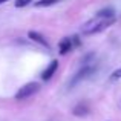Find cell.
I'll return each mask as SVG.
<instances>
[{"label": "cell", "instance_id": "obj_1", "mask_svg": "<svg viewBox=\"0 0 121 121\" xmlns=\"http://www.w3.org/2000/svg\"><path fill=\"white\" fill-rule=\"evenodd\" d=\"M115 23V17L113 18H101V17H94L91 20H87L81 26V34L83 35H94L101 31L107 29L110 25Z\"/></svg>", "mask_w": 121, "mask_h": 121}, {"label": "cell", "instance_id": "obj_2", "mask_svg": "<svg viewBox=\"0 0 121 121\" xmlns=\"http://www.w3.org/2000/svg\"><path fill=\"white\" fill-rule=\"evenodd\" d=\"M97 72V65L95 63H91V65H83L80 69H78L77 72H75V75H72V78L69 80V87H75V86L78 84V83H81L83 80H86V78L92 77V75Z\"/></svg>", "mask_w": 121, "mask_h": 121}, {"label": "cell", "instance_id": "obj_3", "mask_svg": "<svg viewBox=\"0 0 121 121\" xmlns=\"http://www.w3.org/2000/svg\"><path fill=\"white\" fill-rule=\"evenodd\" d=\"M39 91H40V83H37V81L26 83L15 92V100H26V98L35 95Z\"/></svg>", "mask_w": 121, "mask_h": 121}, {"label": "cell", "instance_id": "obj_4", "mask_svg": "<svg viewBox=\"0 0 121 121\" xmlns=\"http://www.w3.org/2000/svg\"><path fill=\"white\" fill-rule=\"evenodd\" d=\"M57 69H58V60H52V61L46 66V69L41 72V75H40L41 80L43 81H49L51 78L54 77V74L57 72Z\"/></svg>", "mask_w": 121, "mask_h": 121}, {"label": "cell", "instance_id": "obj_5", "mask_svg": "<svg viewBox=\"0 0 121 121\" xmlns=\"http://www.w3.org/2000/svg\"><path fill=\"white\" fill-rule=\"evenodd\" d=\"M28 37H29L32 41H35V43L41 44L43 48H46V49H51V46H49V43H48V40L44 39V37L41 35L40 32H37V31H29V32H28Z\"/></svg>", "mask_w": 121, "mask_h": 121}, {"label": "cell", "instance_id": "obj_6", "mask_svg": "<svg viewBox=\"0 0 121 121\" xmlns=\"http://www.w3.org/2000/svg\"><path fill=\"white\" fill-rule=\"evenodd\" d=\"M72 49H74V44H72V40L69 39V37H65V39L58 43V51H60V54H61V55L69 54Z\"/></svg>", "mask_w": 121, "mask_h": 121}, {"label": "cell", "instance_id": "obj_7", "mask_svg": "<svg viewBox=\"0 0 121 121\" xmlns=\"http://www.w3.org/2000/svg\"><path fill=\"white\" fill-rule=\"evenodd\" d=\"M72 113H74L75 117H86L89 113V106L86 103H80L72 109Z\"/></svg>", "mask_w": 121, "mask_h": 121}, {"label": "cell", "instance_id": "obj_8", "mask_svg": "<svg viewBox=\"0 0 121 121\" xmlns=\"http://www.w3.org/2000/svg\"><path fill=\"white\" fill-rule=\"evenodd\" d=\"M95 17H101V18H113L115 17V9L113 8H103L95 14Z\"/></svg>", "mask_w": 121, "mask_h": 121}, {"label": "cell", "instance_id": "obj_9", "mask_svg": "<svg viewBox=\"0 0 121 121\" xmlns=\"http://www.w3.org/2000/svg\"><path fill=\"white\" fill-rule=\"evenodd\" d=\"M57 2H58V0H39V2H35L34 5H35V8H48V6L55 5Z\"/></svg>", "mask_w": 121, "mask_h": 121}, {"label": "cell", "instance_id": "obj_10", "mask_svg": "<svg viewBox=\"0 0 121 121\" xmlns=\"http://www.w3.org/2000/svg\"><path fill=\"white\" fill-rule=\"evenodd\" d=\"M32 0H15V8H25L28 6Z\"/></svg>", "mask_w": 121, "mask_h": 121}, {"label": "cell", "instance_id": "obj_11", "mask_svg": "<svg viewBox=\"0 0 121 121\" xmlns=\"http://www.w3.org/2000/svg\"><path fill=\"white\" fill-rule=\"evenodd\" d=\"M118 78H121V68H120V69H117V71H113V72H112V75H110V80H112V81L118 80Z\"/></svg>", "mask_w": 121, "mask_h": 121}, {"label": "cell", "instance_id": "obj_12", "mask_svg": "<svg viewBox=\"0 0 121 121\" xmlns=\"http://www.w3.org/2000/svg\"><path fill=\"white\" fill-rule=\"evenodd\" d=\"M71 40H72V44H74V46H80V44H81V41H80V39H78V35L71 37Z\"/></svg>", "mask_w": 121, "mask_h": 121}, {"label": "cell", "instance_id": "obj_13", "mask_svg": "<svg viewBox=\"0 0 121 121\" xmlns=\"http://www.w3.org/2000/svg\"><path fill=\"white\" fill-rule=\"evenodd\" d=\"M6 2H9V0H0V5H3V3H6Z\"/></svg>", "mask_w": 121, "mask_h": 121}]
</instances>
